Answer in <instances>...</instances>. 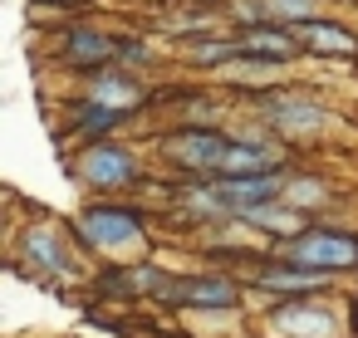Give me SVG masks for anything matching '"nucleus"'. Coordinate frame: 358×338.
<instances>
[{
	"instance_id": "nucleus-1",
	"label": "nucleus",
	"mask_w": 358,
	"mask_h": 338,
	"mask_svg": "<svg viewBox=\"0 0 358 338\" xmlns=\"http://www.w3.org/2000/svg\"><path fill=\"white\" fill-rule=\"evenodd\" d=\"M74 235L94 255H138L148 250V221L118 196H99L74 211Z\"/></svg>"
},
{
	"instance_id": "nucleus-2",
	"label": "nucleus",
	"mask_w": 358,
	"mask_h": 338,
	"mask_svg": "<svg viewBox=\"0 0 358 338\" xmlns=\"http://www.w3.org/2000/svg\"><path fill=\"white\" fill-rule=\"evenodd\" d=\"M329 118H334V113H329V103H324V98H314L309 89L275 84V89L255 94V123H260V128H270V133H280L285 142H309V138H319Z\"/></svg>"
},
{
	"instance_id": "nucleus-3",
	"label": "nucleus",
	"mask_w": 358,
	"mask_h": 338,
	"mask_svg": "<svg viewBox=\"0 0 358 338\" xmlns=\"http://www.w3.org/2000/svg\"><path fill=\"white\" fill-rule=\"evenodd\" d=\"M15 265H35L40 284H74V279L89 274L84 260H79V250H74V240H69V230L55 226V221H45V216L30 221V226H20Z\"/></svg>"
},
{
	"instance_id": "nucleus-4",
	"label": "nucleus",
	"mask_w": 358,
	"mask_h": 338,
	"mask_svg": "<svg viewBox=\"0 0 358 338\" xmlns=\"http://www.w3.org/2000/svg\"><path fill=\"white\" fill-rule=\"evenodd\" d=\"M270 255L294 260V265H314V270H329V274L348 279V274H358V230H343V226H329V221H309L299 235L275 240Z\"/></svg>"
},
{
	"instance_id": "nucleus-5",
	"label": "nucleus",
	"mask_w": 358,
	"mask_h": 338,
	"mask_svg": "<svg viewBox=\"0 0 358 338\" xmlns=\"http://www.w3.org/2000/svg\"><path fill=\"white\" fill-rule=\"evenodd\" d=\"M74 182H84L94 196H123L143 182V157L133 142L123 138H103V142H89L74 162H69Z\"/></svg>"
},
{
	"instance_id": "nucleus-6",
	"label": "nucleus",
	"mask_w": 358,
	"mask_h": 338,
	"mask_svg": "<svg viewBox=\"0 0 358 338\" xmlns=\"http://www.w3.org/2000/svg\"><path fill=\"white\" fill-rule=\"evenodd\" d=\"M265 328L280 338H338L348 323L329 304V294H314V299H280L275 309H265Z\"/></svg>"
},
{
	"instance_id": "nucleus-7",
	"label": "nucleus",
	"mask_w": 358,
	"mask_h": 338,
	"mask_svg": "<svg viewBox=\"0 0 358 338\" xmlns=\"http://www.w3.org/2000/svg\"><path fill=\"white\" fill-rule=\"evenodd\" d=\"M226 147H231V133H221V128H172L162 138V157L182 177H216Z\"/></svg>"
},
{
	"instance_id": "nucleus-8",
	"label": "nucleus",
	"mask_w": 358,
	"mask_h": 338,
	"mask_svg": "<svg viewBox=\"0 0 358 338\" xmlns=\"http://www.w3.org/2000/svg\"><path fill=\"white\" fill-rule=\"evenodd\" d=\"M118 50H123V35H108V30H99V25H64V30H59V45H55L59 64H64L69 74H79V79H89V74L118 64Z\"/></svg>"
},
{
	"instance_id": "nucleus-9",
	"label": "nucleus",
	"mask_w": 358,
	"mask_h": 338,
	"mask_svg": "<svg viewBox=\"0 0 358 338\" xmlns=\"http://www.w3.org/2000/svg\"><path fill=\"white\" fill-rule=\"evenodd\" d=\"M245 284L221 274V270H201V274H182V309L187 314H241L245 309Z\"/></svg>"
},
{
	"instance_id": "nucleus-10",
	"label": "nucleus",
	"mask_w": 358,
	"mask_h": 338,
	"mask_svg": "<svg viewBox=\"0 0 358 338\" xmlns=\"http://www.w3.org/2000/svg\"><path fill=\"white\" fill-rule=\"evenodd\" d=\"M285 177L289 172H241V177H211V186H216V196L226 201V211H231V221H241L245 211H255V206H265V201H280V191H285Z\"/></svg>"
},
{
	"instance_id": "nucleus-11",
	"label": "nucleus",
	"mask_w": 358,
	"mask_h": 338,
	"mask_svg": "<svg viewBox=\"0 0 358 338\" xmlns=\"http://www.w3.org/2000/svg\"><path fill=\"white\" fill-rule=\"evenodd\" d=\"M138 108H118V103H103V98H79L69 108V138L79 147L89 142H103V138H118L128 123H133Z\"/></svg>"
},
{
	"instance_id": "nucleus-12",
	"label": "nucleus",
	"mask_w": 358,
	"mask_h": 338,
	"mask_svg": "<svg viewBox=\"0 0 358 338\" xmlns=\"http://www.w3.org/2000/svg\"><path fill=\"white\" fill-rule=\"evenodd\" d=\"M294 35L304 45V59H358V30L348 20L314 15V20L294 25Z\"/></svg>"
},
{
	"instance_id": "nucleus-13",
	"label": "nucleus",
	"mask_w": 358,
	"mask_h": 338,
	"mask_svg": "<svg viewBox=\"0 0 358 338\" xmlns=\"http://www.w3.org/2000/svg\"><path fill=\"white\" fill-rule=\"evenodd\" d=\"M236 40H241V54H255V59H275V64L304 59V45H299L294 25H280V20L245 25V30H236Z\"/></svg>"
},
{
	"instance_id": "nucleus-14",
	"label": "nucleus",
	"mask_w": 358,
	"mask_h": 338,
	"mask_svg": "<svg viewBox=\"0 0 358 338\" xmlns=\"http://www.w3.org/2000/svg\"><path fill=\"white\" fill-rule=\"evenodd\" d=\"M84 98H103V103H118V108H138L148 98V84L138 79V69L108 64V69H99V74L84 79Z\"/></svg>"
},
{
	"instance_id": "nucleus-15",
	"label": "nucleus",
	"mask_w": 358,
	"mask_h": 338,
	"mask_svg": "<svg viewBox=\"0 0 358 338\" xmlns=\"http://www.w3.org/2000/svg\"><path fill=\"white\" fill-rule=\"evenodd\" d=\"M309 221H314V216L294 211L285 196H280V201H265V206H255V211H245V216H241V226H250V230H255V235H265L270 245H275V240H289V235H299Z\"/></svg>"
},
{
	"instance_id": "nucleus-16",
	"label": "nucleus",
	"mask_w": 358,
	"mask_h": 338,
	"mask_svg": "<svg viewBox=\"0 0 358 338\" xmlns=\"http://www.w3.org/2000/svg\"><path fill=\"white\" fill-rule=\"evenodd\" d=\"M294 211H304V216H314L319 221V211H329V206H338L343 196L334 191V182L329 177H314V172H294L289 167V177H285V191H280Z\"/></svg>"
},
{
	"instance_id": "nucleus-17",
	"label": "nucleus",
	"mask_w": 358,
	"mask_h": 338,
	"mask_svg": "<svg viewBox=\"0 0 358 338\" xmlns=\"http://www.w3.org/2000/svg\"><path fill=\"white\" fill-rule=\"evenodd\" d=\"M236 54H241V40H236L231 25H226V30H211V35H201V40L187 45V64L201 69V74H221Z\"/></svg>"
},
{
	"instance_id": "nucleus-18",
	"label": "nucleus",
	"mask_w": 358,
	"mask_h": 338,
	"mask_svg": "<svg viewBox=\"0 0 358 338\" xmlns=\"http://www.w3.org/2000/svg\"><path fill=\"white\" fill-rule=\"evenodd\" d=\"M118 64H123V69H152V64H157V45H152V40L128 35V40H123V50H118Z\"/></svg>"
},
{
	"instance_id": "nucleus-19",
	"label": "nucleus",
	"mask_w": 358,
	"mask_h": 338,
	"mask_svg": "<svg viewBox=\"0 0 358 338\" xmlns=\"http://www.w3.org/2000/svg\"><path fill=\"white\" fill-rule=\"evenodd\" d=\"M45 6H59V10H79V6H94V0H45Z\"/></svg>"
}]
</instances>
